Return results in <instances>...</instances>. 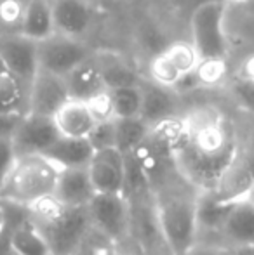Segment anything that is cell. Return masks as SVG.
Instances as JSON below:
<instances>
[{
    "label": "cell",
    "instance_id": "cell-41",
    "mask_svg": "<svg viewBox=\"0 0 254 255\" xmlns=\"http://www.w3.org/2000/svg\"><path fill=\"white\" fill-rule=\"evenodd\" d=\"M87 2H92V3H96V2H98V0H87Z\"/></svg>",
    "mask_w": 254,
    "mask_h": 255
},
{
    "label": "cell",
    "instance_id": "cell-3",
    "mask_svg": "<svg viewBox=\"0 0 254 255\" xmlns=\"http://www.w3.org/2000/svg\"><path fill=\"white\" fill-rule=\"evenodd\" d=\"M30 221L47 242L51 255H73L91 228L87 207H70L56 196H47L28 207Z\"/></svg>",
    "mask_w": 254,
    "mask_h": 255
},
{
    "label": "cell",
    "instance_id": "cell-28",
    "mask_svg": "<svg viewBox=\"0 0 254 255\" xmlns=\"http://www.w3.org/2000/svg\"><path fill=\"white\" fill-rule=\"evenodd\" d=\"M94 151L117 148V120L98 122L87 137Z\"/></svg>",
    "mask_w": 254,
    "mask_h": 255
},
{
    "label": "cell",
    "instance_id": "cell-26",
    "mask_svg": "<svg viewBox=\"0 0 254 255\" xmlns=\"http://www.w3.org/2000/svg\"><path fill=\"white\" fill-rule=\"evenodd\" d=\"M113 103L115 120H127V118L141 117V89L138 87H120L110 91Z\"/></svg>",
    "mask_w": 254,
    "mask_h": 255
},
{
    "label": "cell",
    "instance_id": "cell-13",
    "mask_svg": "<svg viewBox=\"0 0 254 255\" xmlns=\"http://www.w3.org/2000/svg\"><path fill=\"white\" fill-rule=\"evenodd\" d=\"M244 198H220L214 193H199L197 202V228L199 240L204 243L221 245L220 236L232 210Z\"/></svg>",
    "mask_w": 254,
    "mask_h": 255
},
{
    "label": "cell",
    "instance_id": "cell-10",
    "mask_svg": "<svg viewBox=\"0 0 254 255\" xmlns=\"http://www.w3.org/2000/svg\"><path fill=\"white\" fill-rule=\"evenodd\" d=\"M37 42L23 37L17 31L0 35V61L30 87L38 73Z\"/></svg>",
    "mask_w": 254,
    "mask_h": 255
},
{
    "label": "cell",
    "instance_id": "cell-6",
    "mask_svg": "<svg viewBox=\"0 0 254 255\" xmlns=\"http://www.w3.org/2000/svg\"><path fill=\"white\" fill-rule=\"evenodd\" d=\"M131 212V238L148 255H171L167 242L160 228L153 193L129 196Z\"/></svg>",
    "mask_w": 254,
    "mask_h": 255
},
{
    "label": "cell",
    "instance_id": "cell-39",
    "mask_svg": "<svg viewBox=\"0 0 254 255\" xmlns=\"http://www.w3.org/2000/svg\"><path fill=\"white\" fill-rule=\"evenodd\" d=\"M3 226V214H2V205H0V228Z\"/></svg>",
    "mask_w": 254,
    "mask_h": 255
},
{
    "label": "cell",
    "instance_id": "cell-31",
    "mask_svg": "<svg viewBox=\"0 0 254 255\" xmlns=\"http://www.w3.org/2000/svg\"><path fill=\"white\" fill-rule=\"evenodd\" d=\"M17 160L12 137H0V189Z\"/></svg>",
    "mask_w": 254,
    "mask_h": 255
},
{
    "label": "cell",
    "instance_id": "cell-27",
    "mask_svg": "<svg viewBox=\"0 0 254 255\" xmlns=\"http://www.w3.org/2000/svg\"><path fill=\"white\" fill-rule=\"evenodd\" d=\"M73 255H119V243L91 226L77 245Z\"/></svg>",
    "mask_w": 254,
    "mask_h": 255
},
{
    "label": "cell",
    "instance_id": "cell-38",
    "mask_svg": "<svg viewBox=\"0 0 254 255\" xmlns=\"http://www.w3.org/2000/svg\"><path fill=\"white\" fill-rule=\"evenodd\" d=\"M246 200H248V202L254 207V181H253V184L249 186L248 193H246Z\"/></svg>",
    "mask_w": 254,
    "mask_h": 255
},
{
    "label": "cell",
    "instance_id": "cell-35",
    "mask_svg": "<svg viewBox=\"0 0 254 255\" xmlns=\"http://www.w3.org/2000/svg\"><path fill=\"white\" fill-rule=\"evenodd\" d=\"M0 255H19L10 247L9 235H7V229L3 226L0 228Z\"/></svg>",
    "mask_w": 254,
    "mask_h": 255
},
{
    "label": "cell",
    "instance_id": "cell-32",
    "mask_svg": "<svg viewBox=\"0 0 254 255\" xmlns=\"http://www.w3.org/2000/svg\"><path fill=\"white\" fill-rule=\"evenodd\" d=\"M24 115H2L0 113V137H12Z\"/></svg>",
    "mask_w": 254,
    "mask_h": 255
},
{
    "label": "cell",
    "instance_id": "cell-18",
    "mask_svg": "<svg viewBox=\"0 0 254 255\" xmlns=\"http://www.w3.org/2000/svg\"><path fill=\"white\" fill-rule=\"evenodd\" d=\"M54 196L70 207H87L96 196V189L85 168H63Z\"/></svg>",
    "mask_w": 254,
    "mask_h": 255
},
{
    "label": "cell",
    "instance_id": "cell-2",
    "mask_svg": "<svg viewBox=\"0 0 254 255\" xmlns=\"http://www.w3.org/2000/svg\"><path fill=\"white\" fill-rule=\"evenodd\" d=\"M160 228L171 255H187L199 240V191L183 177L173 179L153 191Z\"/></svg>",
    "mask_w": 254,
    "mask_h": 255
},
{
    "label": "cell",
    "instance_id": "cell-40",
    "mask_svg": "<svg viewBox=\"0 0 254 255\" xmlns=\"http://www.w3.org/2000/svg\"><path fill=\"white\" fill-rule=\"evenodd\" d=\"M7 2V0H0V7H2L3 5V3H5Z\"/></svg>",
    "mask_w": 254,
    "mask_h": 255
},
{
    "label": "cell",
    "instance_id": "cell-15",
    "mask_svg": "<svg viewBox=\"0 0 254 255\" xmlns=\"http://www.w3.org/2000/svg\"><path fill=\"white\" fill-rule=\"evenodd\" d=\"M87 170L96 195H124L126 158L117 148L96 151Z\"/></svg>",
    "mask_w": 254,
    "mask_h": 255
},
{
    "label": "cell",
    "instance_id": "cell-9",
    "mask_svg": "<svg viewBox=\"0 0 254 255\" xmlns=\"http://www.w3.org/2000/svg\"><path fill=\"white\" fill-rule=\"evenodd\" d=\"M91 224L113 242L120 243L131 235V212L124 195H96L87 205Z\"/></svg>",
    "mask_w": 254,
    "mask_h": 255
},
{
    "label": "cell",
    "instance_id": "cell-5",
    "mask_svg": "<svg viewBox=\"0 0 254 255\" xmlns=\"http://www.w3.org/2000/svg\"><path fill=\"white\" fill-rule=\"evenodd\" d=\"M192 45L200 63H225L228 56L227 3L209 0L190 14Z\"/></svg>",
    "mask_w": 254,
    "mask_h": 255
},
{
    "label": "cell",
    "instance_id": "cell-30",
    "mask_svg": "<svg viewBox=\"0 0 254 255\" xmlns=\"http://www.w3.org/2000/svg\"><path fill=\"white\" fill-rule=\"evenodd\" d=\"M89 106V111L94 117L96 124L98 122H108V120H115V113H113V103H112V94L110 91L101 92L99 96L92 98L91 101L85 103Z\"/></svg>",
    "mask_w": 254,
    "mask_h": 255
},
{
    "label": "cell",
    "instance_id": "cell-11",
    "mask_svg": "<svg viewBox=\"0 0 254 255\" xmlns=\"http://www.w3.org/2000/svg\"><path fill=\"white\" fill-rule=\"evenodd\" d=\"M61 137L52 118L26 113L17 130L12 135L14 149L17 156L24 154H44Z\"/></svg>",
    "mask_w": 254,
    "mask_h": 255
},
{
    "label": "cell",
    "instance_id": "cell-29",
    "mask_svg": "<svg viewBox=\"0 0 254 255\" xmlns=\"http://www.w3.org/2000/svg\"><path fill=\"white\" fill-rule=\"evenodd\" d=\"M230 94L241 110L254 115V80L246 75H239L230 82Z\"/></svg>",
    "mask_w": 254,
    "mask_h": 255
},
{
    "label": "cell",
    "instance_id": "cell-34",
    "mask_svg": "<svg viewBox=\"0 0 254 255\" xmlns=\"http://www.w3.org/2000/svg\"><path fill=\"white\" fill-rule=\"evenodd\" d=\"M119 255H148V254L129 236L124 242L119 243Z\"/></svg>",
    "mask_w": 254,
    "mask_h": 255
},
{
    "label": "cell",
    "instance_id": "cell-24",
    "mask_svg": "<svg viewBox=\"0 0 254 255\" xmlns=\"http://www.w3.org/2000/svg\"><path fill=\"white\" fill-rule=\"evenodd\" d=\"M30 87L0 61V113L26 115Z\"/></svg>",
    "mask_w": 254,
    "mask_h": 255
},
{
    "label": "cell",
    "instance_id": "cell-4",
    "mask_svg": "<svg viewBox=\"0 0 254 255\" xmlns=\"http://www.w3.org/2000/svg\"><path fill=\"white\" fill-rule=\"evenodd\" d=\"M61 170L63 168L45 154L17 156L0 189V202L30 207L47 196H54Z\"/></svg>",
    "mask_w": 254,
    "mask_h": 255
},
{
    "label": "cell",
    "instance_id": "cell-21",
    "mask_svg": "<svg viewBox=\"0 0 254 255\" xmlns=\"http://www.w3.org/2000/svg\"><path fill=\"white\" fill-rule=\"evenodd\" d=\"M64 80H66L70 99H75V101L87 103L101 92L108 91L101 77V71H99L98 64L94 63V56H92V59L85 61L84 64L75 68L70 75L64 77Z\"/></svg>",
    "mask_w": 254,
    "mask_h": 255
},
{
    "label": "cell",
    "instance_id": "cell-14",
    "mask_svg": "<svg viewBox=\"0 0 254 255\" xmlns=\"http://www.w3.org/2000/svg\"><path fill=\"white\" fill-rule=\"evenodd\" d=\"M56 33L85 40L96 23V3L87 0H52Z\"/></svg>",
    "mask_w": 254,
    "mask_h": 255
},
{
    "label": "cell",
    "instance_id": "cell-22",
    "mask_svg": "<svg viewBox=\"0 0 254 255\" xmlns=\"http://www.w3.org/2000/svg\"><path fill=\"white\" fill-rule=\"evenodd\" d=\"M94 63L98 64L108 91L120 87H138L143 80V77H139L134 68L117 52L96 51Z\"/></svg>",
    "mask_w": 254,
    "mask_h": 255
},
{
    "label": "cell",
    "instance_id": "cell-17",
    "mask_svg": "<svg viewBox=\"0 0 254 255\" xmlns=\"http://www.w3.org/2000/svg\"><path fill=\"white\" fill-rule=\"evenodd\" d=\"M17 33L33 42H44L56 33L52 0H24Z\"/></svg>",
    "mask_w": 254,
    "mask_h": 255
},
{
    "label": "cell",
    "instance_id": "cell-1",
    "mask_svg": "<svg viewBox=\"0 0 254 255\" xmlns=\"http://www.w3.org/2000/svg\"><path fill=\"white\" fill-rule=\"evenodd\" d=\"M183 120V135L174 149L178 168L199 193H218L241 154L237 132L214 108L193 110Z\"/></svg>",
    "mask_w": 254,
    "mask_h": 255
},
{
    "label": "cell",
    "instance_id": "cell-42",
    "mask_svg": "<svg viewBox=\"0 0 254 255\" xmlns=\"http://www.w3.org/2000/svg\"><path fill=\"white\" fill-rule=\"evenodd\" d=\"M251 2H253V0H251Z\"/></svg>",
    "mask_w": 254,
    "mask_h": 255
},
{
    "label": "cell",
    "instance_id": "cell-20",
    "mask_svg": "<svg viewBox=\"0 0 254 255\" xmlns=\"http://www.w3.org/2000/svg\"><path fill=\"white\" fill-rule=\"evenodd\" d=\"M220 242L227 249L254 245V207L246 198L241 200L232 210L221 231Z\"/></svg>",
    "mask_w": 254,
    "mask_h": 255
},
{
    "label": "cell",
    "instance_id": "cell-7",
    "mask_svg": "<svg viewBox=\"0 0 254 255\" xmlns=\"http://www.w3.org/2000/svg\"><path fill=\"white\" fill-rule=\"evenodd\" d=\"M37 51L38 70L63 78L70 75L75 68L84 64L85 61L92 59L96 52L85 40H77V38L64 37L59 33H54L44 42H38Z\"/></svg>",
    "mask_w": 254,
    "mask_h": 255
},
{
    "label": "cell",
    "instance_id": "cell-36",
    "mask_svg": "<svg viewBox=\"0 0 254 255\" xmlns=\"http://www.w3.org/2000/svg\"><path fill=\"white\" fill-rule=\"evenodd\" d=\"M228 255H254V245L232 247L228 249Z\"/></svg>",
    "mask_w": 254,
    "mask_h": 255
},
{
    "label": "cell",
    "instance_id": "cell-33",
    "mask_svg": "<svg viewBox=\"0 0 254 255\" xmlns=\"http://www.w3.org/2000/svg\"><path fill=\"white\" fill-rule=\"evenodd\" d=\"M187 255H228V249L223 245H216V243L197 242Z\"/></svg>",
    "mask_w": 254,
    "mask_h": 255
},
{
    "label": "cell",
    "instance_id": "cell-16",
    "mask_svg": "<svg viewBox=\"0 0 254 255\" xmlns=\"http://www.w3.org/2000/svg\"><path fill=\"white\" fill-rule=\"evenodd\" d=\"M141 120L146 122L150 127L160 124L169 118L180 117L178 115V94L173 89H166L155 84L150 78H143L141 84Z\"/></svg>",
    "mask_w": 254,
    "mask_h": 255
},
{
    "label": "cell",
    "instance_id": "cell-19",
    "mask_svg": "<svg viewBox=\"0 0 254 255\" xmlns=\"http://www.w3.org/2000/svg\"><path fill=\"white\" fill-rule=\"evenodd\" d=\"M54 124L61 137L87 139L94 128L96 120L84 101L70 99L58 113L54 115Z\"/></svg>",
    "mask_w": 254,
    "mask_h": 255
},
{
    "label": "cell",
    "instance_id": "cell-12",
    "mask_svg": "<svg viewBox=\"0 0 254 255\" xmlns=\"http://www.w3.org/2000/svg\"><path fill=\"white\" fill-rule=\"evenodd\" d=\"M70 101L66 80L58 75L38 70L30 84L28 113L54 118V115Z\"/></svg>",
    "mask_w": 254,
    "mask_h": 255
},
{
    "label": "cell",
    "instance_id": "cell-23",
    "mask_svg": "<svg viewBox=\"0 0 254 255\" xmlns=\"http://www.w3.org/2000/svg\"><path fill=\"white\" fill-rule=\"evenodd\" d=\"M94 153L87 139L59 137L44 154L61 168H85Z\"/></svg>",
    "mask_w": 254,
    "mask_h": 255
},
{
    "label": "cell",
    "instance_id": "cell-25",
    "mask_svg": "<svg viewBox=\"0 0 254 255\" xmlns=\"http://www.w3.org/2000/svg\"><path fill=\"white\" fill-rule=\"evenodd\" d=\"M150 128L152 127L141 118L117 120V149L122 154L131 153L148 135Z\"/></svg>",
    "mask_w": 254,
    "mask_h": 255
},
{
    "label": "cell",
    "instance_id": "cell-37",
    "mask_svg": "<svg viewBox=\"0 0 254 255\" xmlns=\"http://www.w3.org/2000/svg\"><path fill=\"white\" fill-rule=\"evenodd\" d=\"M242 75H246V77L254 80V56H251L248 59V63H246V66H244V73Z\"/></svg>",
    "mask_w": 254,
    "mask_h": 255
},
{
    "label": "cell",
    "instance_id": "cell-8",
    "mask_svg": "<svg viewBox=\"0 0 254 255\" xmlns=\"http://www.w3.org/2000/svg\"><path fill=\"white\" fill-rule=\"evenodd\" d=\"M199 64V54L192 42H174L150 61L148 78L166 89H174L178 82L193 73Z\"/></svg>",
    "mask_w": 254,
    "mask_h": 255
}]
</instances>
